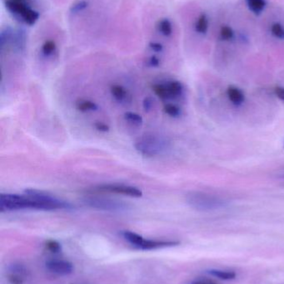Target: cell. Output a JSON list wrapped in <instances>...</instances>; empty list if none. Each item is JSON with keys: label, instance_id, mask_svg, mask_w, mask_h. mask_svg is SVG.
Segmentation results:
<instances>
[{"label": "cell", "instance_id": "obj_1", "mask_svg": "<svg viewBox=\"0 0 284 284\" xmlns=\"http://www.w3.org/2000/svg\"><path fill=\"white\" fill-rule=\"evenodd\" d=\"M72 209V204L67 201L38 189H26L23 195L0 194V211L2 213L23 210L53 211Z\"/></svg>", "mask_w": 284, "mask_h": 284}, {"label": "cell", "instance_id": "obj_2", "mask_svg": "<svg viewBox=\"0 0 284 284\" xmlns=\"http://www.w3.org/2000/svg\"><path fill=\"white\" fill-rule=\"evenodd\" d=\"M189 206L198 211H213L226 208L229 201L219 195L203 191H190L185 196Z\"/></svg>", "mask_w": 284, "mask_h": 284}, {"label": "cell", "instance_id": "obj_3", "mask_svg": "<svg viewBox=\"0 0 284 284\" xmlns=\"http://www.w3.org/2000/svg\"><path fill=\"white\" fill-rule=\"evenodd\" d=\"M168 147V141L161 135L146 133L137 140L134 148L145 157H154L164 152Z\"/></svg>", "mask_w": 284, "mask_h": 284}, {"label": "cell", "instance_id": "obj_4", "mask_svg": "<svg viewBox=\"0 0 284 284\" xmlns=\"http://www.w3.org/2000/svg\"><path fill=\"white\" fill-rule=\"evenodd\" d=\"M85 206L108 212H124L128 210V204L121 200L90 195L82 199Z\"/></svg>", "mask_w": 284, "mask_h": 284}, {"label": "cell", "instance_id": "obj_5", "mask_svg": "<svg viewBox=\"0 0 284 284\" xmlns=\"http://www.w3.org/2000/svg\"><path fill=\"white\" fill-rule=\"evenodd\" d=\"M6 8L13 15L23 21V23L32 26L39 18V14L30 8L24 1L19 0H6Z\"/></svg>", "mask_w": 284, "mask_h": 284}, {"label": "cell", "instance_id": "obj_6", "mask_svg": "<svg viewBox=\"0 0 284 284\" xmlns=\"http://www.w3.org/2000/svg\"><path fill=\"white\" fill-rule=\"evenodd\" d=\"M91 192L117 194L126 195L132 198H140L142 196V191L138 187L124 184H99L91 189Z\"/></svg>", "mask_w": 284, "mask_h": 284}, {"label": "cell", "instance_id": "obj_7", "mask_svg": "<svg viewBox=\"0 0 284 284\" xmlns=\"http://www.w3.org/2000/svg\"><path fill=\"white\" fill-rule=\"evenodd\" d=\"M46 267L52 273H57L59 275H68L72 273L73 271V265L70 262L58 259L47 262Z\"/></svg>", "mask_w": 284, "mask_h": 284}, {"label": "cell", "instance_id": "obj_8", "mask_svg": "<svg viewBox=\"0 0 284 284\" xmlns=\"http://www.w3.org/2000/svg\"><path fill=\"white\" fill-rule=\"evenodd\" d=\"M180 243L178 241L173 240H151L144 239L140 249L142 250H157L162 248L174 247L178 246Z\"/></svg>", "mask_w": 284, "mask_h": 284}, {"label": "cell", "instance_id": "obj_9", "mask_svg": "<svg viewBox=\"0 0 284 284\" xmlns=\"http://www.w3.org/2000/svg\"><path fill=\"white\" fill-rule=\"evenodd\" d=\"M227 95L229 100L235 106H240L245 100L244 92L237 86H229V88L227 90Z\"/></svg>", "mask_w": 284, "mask_h": 284}, {"label": "cell", "instance_id": "obj_10", "mask_svg": "<svg viewBox=\"0 0 284 284\" xmlns=\"http://www.w3.org/2000/svg\"><path fill=\"white\" fill-rule=\"evenodd\" d=\"M170 100L179 98L183 93V84L178 81H170L165 84Z\"/></svg>", "mask_w": 284, "mask_h": 284}, {"label": "cell", "instance_id": "obj_11", "mask_svg": "<svg viewBox=\"0 0 284 284\" xmlns=\"http://www.w3.org/2000/svg\"><path fill=\"white\" fill-rule=\"evenodd\" d=\"M210 275L213 276L215 278L224 280V281H229V280H233L237 277V273L234 271H225V270L212 269L209 271Z\"/></svg>", "mask_w": 284, "mask_h": 284}, {"label": "cell", "instance_id": "obj_12", "mask_svg": "<svg viewBox=\"0 0 284 284\" xmlns=\"http://www.w3.org/2000/svg\"><path fill=\"white\" fill-rule=\"evenodd\" d=\"M111 95L119 102L124 101L128 98V92L125 87L120 85H113L110 87Z\"/></svg>", "mask_w": 284, "mask_h": 284}, {"label": "cell", "instance_id": "obj_13", "mask_svg": "<svg viewBox=\"0 0 284 284\" xmlns=\"http://www.w3.org/2000/svg\"><path fill=\"white\" fill-rule=\"evenodd\" d=\"M123 236L124 237L126 240H128L131 244H133L135 247L140 249V246L142 245V242L144 241V238L142 236L136 233L132 232V231H124Z\"/></svg>", "mask_w": 284, "mask_h": 284}, {"label": "cell", "instance_id": "obj_14", "mask_svg": "<svg viewBox=\"0 0 284 284\" xmlns=\"http://www.w3.org/2000/svg\"><path fill=\"white\" fill-rule=\"evenodd\" d=\"M76 108L83 112H95L99 109V106L92 100H80L77 101Z\"/></svg>", "mask_w": 284, "mask_h": 284}, {"label": "cell", "instance_id": "obj_15", "mask_svg": "<svg viewBox=\"0 0 284 284\" xmlns=\"http://www.w3.org/2000/svg\"><path fill=\"white\" fill-rule=\"evenodd\" d=\"M248 9L256 15H259L264 11L266 6V0H246Z\"/></svg>", "mask_w": 284, "mask_h": 284}, {"label": "cell", "instance_id": "obj_16", "mask_svg": "<svg viewBox=\"0 0 284 284\" xmlns=\"http://www.w3.org/2000/svg\"><path fill=\"white\" fill-rule=\"evenodd\" d=\"M208 28H209V20H208V17L205 14H202V15L197 18L196 24H195V30L200 34H205L207 31H208Z\"/></svg>", "mask_w": 284, "mask_h": 284}, {"label": "cell", "instance_id": "obj_17", "mask_svg": "<svg viewBox=\"0 0 284 284\" xmlns=\"http://www.w3.org/2000/svg\"><path fill=\"white\" fill-rule=\"evenodd\" d=\"M124 117L125 121L131 124V125H134V126H141L142 122H143V119H142V117L140 114L136 113V112H125Z\"/></svg>", "mask_w": 284, "mask_h": 284}, {"label": "cell", "instance_id": "obj_18", "mask_svg": "<svg viewBox=\"0 0 284 284\" xmlns=\"http://www.w3.org/2000/svg\"><path fill=\"white\" fill-rule=\"evenodd\" d=\"M158 29H159L160 33L165 37H169L173 33V26H172L171 22L168 20V18H163L162 20L160 21L159 25H158Z\"/></svg>", "mask_w": 284, "mask_h": 284}, {"label": "cell", "instance_id": "obj_19", "mask_svg": "<svg viewBox=\"0 0 284 284\" xmlns=\"http://www.w3.org/2000/svg\"><path fill=\"white\" fill-rule=\"evenodd\" d=\"M153 91L154 93L162 100H170L169 95H168V90L166 87L165 84H155L153 86Z\"/></svg>", "mask_w": 284, "mask_h": 284}, {"label": "cell", "instance_id": "obj_20", "mask_svg": "<svg viewBox=\"0 0 284 284\" xmlns=\"http://www.w3.org/2000/svg\"><path fill=\"white\" fill-rule=\"evenodd\" d=\"M57 46H56V43L53 40H47L44 42L43 46H42V53L44 55V57H50L52 56L54 52L56 51Z\"/></svg>", "mask_w": 284, "mask_h": 284}, {"label": "cell", "instance_id": "obj_21", "mask_svg": "<svg viewBox=\"0 0 284 284\" xmlns=\"http://www.w3.org/2000/svg\"><path fill=\"white\" fill-rule=\"evenodd\" d=\"M163 111H164L167 115L171 117H178L181 115V109L175 104H166L164 107H163Z\"/></svg>", "mask_w": 284, "mask_h": 284}, {"label": "cell", "instance_id": "obj_22", "mask_svg": "<svg viewBox=\"0 0 284 284\" xmlns=\"http://www.w3.org/2000/svg\"><path fill=\"white\" fill-rule=\"evenodd\" d=\"M271 32H272V34L277 38L284 39V27L281 23H273L271 28Z\"/></svg>", "mask_w": 284, "mask_h": 284}, {"label": "cell", "instance_id": "obj_23", "mask_svg": "<svg viewBox=\"0 0 284 284\" xmlns=\"http://www.w3.org/2000/svg\"><path fill=\"white\" fill-rule=\"evenodd\" d=\"M233 31L232 29L229 26H223L221 28L220 37L223 40H230L233 37Z\"/></svg>", "mask_w": 284, "mask_h": 284}, {"label": "cell", "instance_id": "obj_24", "mask_svg": "<svg viewBox=\"0 0 284 284\" xmlns=\"http://www.w3.org/2000/svg\"><path fill=\"white\" fill-rule=\"evenodd\" d=\"M46 248L52 252H59L61 251V245L55 240H49L46 242Z\"/></svg>", "mask_w": 284, "mask_h": 284}, {"label": "cell", "instance_id": "obj_25", "mask_svg": "<svg viewBox=\"0 0 284 284\" xmlns=\"http://www.w3.org/2000/svg\"><path fill=\"white\" fill-rule=\"evenodd\" d=\"M153 105H154V100L150 97H147L142 100V107H143L145 112H149L152 109Z\"/></svg>", "mask_w": 284, "mask_h": 284}, {"label": "cell", "instance_id": "obj_26", "mask_svg": "<svg viewBox=\"0 0 284 284\" xmlns=\"http://www.w3.org/2000/svg\"><path fill=\"white\" fill-rule=\"evenodd\" d=\"M94 127L97 131L100 132H108L110 130V127L105 122H101V121H97L94 123Z\"/></svg>", "mask_w": 284, "mask_h": 284}, {"label": "cell", "instance_id": "obj_27", "mask_svg": "<svg viewBox=\"0 0 284 284\" xmlns=\"http://www.w3.org/2000/svg\"><path fill=\"white\" fill-rule=\"evenodd\" d=\"M9 280L12 284H23V277L16 273H11L9 276Z\"/></svg>", "mask_w": 284, "mask_h": 284}, {"label": "cell", "instance_id": "obj_28", "mask_svg": "<svg viewBox=\"0 0 284 284\" xmlns=\"http://www.w3.org/2000/svg\"><path fill=\"white\" fill-rule=\"evenodd\" d=\"M88 3L86 1H81L79 3H76L75 5L72 7V12L78 13V12L83 11L84 9L87 8Z\"/></svg>", "mask_w": 284, "mask_h": 284}, {"label": "cell", "instance_id": "obj_29", "mask_svg": "<svg viewBox=\"0 0 284 284\" xmlns=\"http://www.w3.org/2000/svg\"><path fill=\"white\" fill-rule=\"evenodd\" d=\"M149 48L155 52H161L163 49V46L162 44L157 43V42H152V43H149Z\"/></svg>", "mask_w": 284, "mask_h": 284}, {"label": "cell", "instance_id": "obj_30", "mask_svg": "<svg viewBox=\"0 0 284 284\" xmlns=\"http://www.w3.org/2000/svg\"><path fill=\"white\" fill-rule=\"evenodd\" d=\"M274 92L277 98L284 101V86H278L274 88Z\"/></svg>", "mask_w": 284, "mask_h": 284}, {"label": "cell", "instance_id": "obj_31", "mask_svg": "<svg viewBox=\"0 0 284 284\" xmlns=\"http://www.w3.org/2000/svg\"><path fill=\"white\" fill-rule=\"evenodd\" d=\"M160 58H157L156 56H152L149 59H148V65L153 67H157L160 66Z\"/></svg>", "mask_w": 284, "mask_h": 284}, {"label": "cell", "instance_id": "obj_32", "mask_svg": "<svg viewBox=\"0 0 284 284\" xmlns=\"http://www.w3.org/2000/svg\"><path fill=\"white\" fill-rule=\"evenodd\" d=\"M275 177L277 179H279V180L284 181V167L279 169L278 171H276Z\"/></svg>", "mask_w": 284, "mask_h": 284}, {"label": "cell", "instance_id": "obj_33", "mask_svg": "<svg viewBox=\"0 0 284 284\" xmlns=\"http://www.w3.org/2000/svg\"><path fill=\"white\" fill-rule=\"evenodd\" d=\"M217 284L214 282H209V281H199L195 282L194 284Z\"/></svg>", "mask_w": 284, "mask_h": 284}, {"label": "cell", "instance_id": "obj_34", "mask_svg": "<svg viewBox=\"0 0 284 284\" xmlns=\"http://www.w3.org/2000/svg\"><path fill=\"white\" fill-rule=\"evenodd\" d=\"M19 1H24V2H26V1H29V0H19Z\"/></svg>", "mask_w": 284, "mask_h": 284}, {"label": "cell", "instance_id": "obj_35", "mask_svg": "<svg viewBox=\"0 0 284 284\" xmlns=\"http://www.w3.org/2000/svg\"></svg>", "mask_w": 284, "mask_h": 284}]
</instances>
